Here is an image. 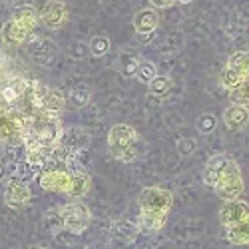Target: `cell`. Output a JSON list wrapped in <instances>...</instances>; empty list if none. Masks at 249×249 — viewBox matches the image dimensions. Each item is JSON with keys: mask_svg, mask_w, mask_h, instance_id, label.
Segmentation results:
<instances>
[{"mask_svg": "<svg viewBox=\"0 0 249 249\" xmlns=\"http://www.w3.org/2000/svg\"><path fill=\"white\" fill-rule=\"evenodd\" d=\"M44 227H46V230H48L50 233H58V231L64 230L58 207H56V210H48V212L44 213Z\"/></svg>", "mask_w": 249, "mask_h": 249, "instance_id": "cb8c5ba5", "label": "cell"}, {"mask_svg": "<svg viewBox=\"0 0 249 249\" xmlns=\"http://www.w3.org/2000/svg\"><path fill=\"white\" fill-rule=\"evenodd\" d=\"M108 50H110V38H108V36H94V38L90 40V52H92L96 58L108 54Z\"/></svg>", "mask_w": 249, "mask_h": 249, "instance_id": "d4e9b609", "label": "cell"}, {"mask_svg": "<svg viewBox=\"0 0 249 249\" xmlns=\"http://www.w3.org/2000/svg\"><path fill=\"white\" fill-rule=\"evenodd\" d=\"M247 215H249L247 203L245 201H239V199L225 201L221 205V210H219V219H221V223L225 227L227 225H233V223H239V221H249Z\"/></svg>", "mask_w": 249, "mask_h": 249, "instance_id": "9c48e42d", "label": "cell"}, {"mask_svg": "<svg viewBox=\"0 0 249 249\" xmlns=\"http://www.w3.org/2000/svg\"><path fill=\"white\" fill-rule=\"evenodd\" d=\"M150 2H152L154 8H168L176 2V0H150Z\"/></svg>", "mask_w": 249, "mask_h": 249, "instance_id": "f546056e", "label": "cell"}, {"mask_svg": "<svg viewBox=\"0 0 249 249\" xmlns=\"http://www.w3.org/2000/svg\"><path fill=\"white\" fill-rule=\"evenodd\" d=\"M223 122L230 130H239L247 124V108L241 106H231L223 112Z\"/></svg>", "mask_w": 249, "mask_h": 249, "instance_id": "9a60e30c", "label": "cell"}, {"mask_svg": "<svg viewBox=\"0 0 249 249\" xmlns=\"http://www.w3.org/2000/svg\"><path fill=\"white\" fill-rule=\"evenodd\" d=\"M60 217H62V225H64V231H70L74 235L84 233L90 223H92V212L86 203H82L78 199L64 203L62 207H58Z\"/></svg>", "mask_w": 249, "mask_h": 249, "instance_id": "7a4b0ae2", "label": "cell"}, {"mask_svg": "<svg viewBox=\"0 0 249 249\" xmlns=\"http://www.w3.org/2000/svg\"><path fill=\"white\" fill-rule=\"evenodd\" d=\"M138 132L128 124H118L108 134V148L114 158L122 161H134L138 158Z\"/></svg>", "mask_w": 249, "mask_h": 249, "instance_id": "6da1fadb", "label": "cell"}, {"mask_svg": "<svg viewBox=\"0 0 249 249\" xmlns=\"http://www.w3.org/2000/svg\"><path fill=\"white\" fill-rule=\"evenodd\" d=\"M72 183V176L66 170H52L44 168L40 174V185L48 192H58V194H68Z\"/></svg>", "mask_w": 249, "mask_h": 249, "instance_id": "52a82bcc", "label": "cell"}, {"mask_svg": "<svg viewBox=\"0 0 249 249\" xmlns=\"http://www.w3.org/2000/svg\"><path fill=\"white\" fill-rule=\"evenodd\" d=\"M197 128H199L203 134L212 132V130L215 128V116H212V114H203V116L197 120Z\"/></svg>", "mask_w": 249, "mask_h": 249, "instance_id": "f1b7e54d", "label": "cell"}, {"mask_svg": "<svg viewBox=\"0 0 249 249\" xmlns=\"http://www.w3.org/2000/svg\"><path fill=\"white\" fill-rule=\"evenodd\" d=\"M64 104H66L64 94L58 92V90H52V88H46L44 102H42V110H40V112H48V114L60 116L62 108H64Z\"/></svg>", "mask_w": 249, "mask_h": 249, "instance_id": "4fadbf2b", "label": "cell"}, {"mask_svg": "<svg viewBox=\"0 0 249 249\" xmlns=\"http://www.w3.org/2000/svg\"><path fill=\"white\" fill-rule=\"evenodd\" d=\"M158 24H160V18H158V14L154 12V10H140L138 14H136V18H134V28L140 32V34H150V32H154L156 28H158Z\"/></svg>", "mask_w": 249, "mask_h": 249, "instance_id": "8fae6325", "label": "cell"}, {"mask_svg": "<svg viewBox=\"0 0 249 249\" xmlns=\"http://www.w3.org/2000/svg\"><path fill=\"white\" fill-rule=\"evenodd\" d=\"M138 203H140V213L168 217V212L174 203V196L172 192L163 188H146L140 194Z\"/></svg>", "mask_w": 249, "mask_h": 249, "instance_id": "3957f363", "label": "cell"}, {"mask_svg": "<svg viewBox=\"0 0 249 249\" xmlns=\"http://www.w3.org/2000/svg\"><path fill=\"white\" fill-rule=\"evenodd\" d=\"M148 86H150V92H152V94H156V96H165V94L170 92V88H172V82H170V78L156 76Z\"/></svg>", "mask_w": 249, "mask_h": 249, "instance_id": "4316f807", "label": "cell"}, {"mask_svg": "<svg viewBox=\"0 0 249 249\" xmlns=\"http://www.w3.org/2000/svg\"><path fill=\"white\" fill-rule=\"evenodd\" d=\"M136 68H138V58H136L134 52H124L118 58V70L124 76H134L136 74Z\"/></svg>", "mask_w": 249, "mask_h": 249, "instance_id": "7402d4cb", "label": "cell"}, {"mask_svg": "<svg viewBox=\"0 0 249 249\" xmlns=\"http://www.w3.org/2000/svg\"><path fill=\"white\" fill-rule=\"evenodd\" d=\"M181 2H192V0H181Z\"/></svg>", "mask_w": 249, "mask_h": 249, "instance_id": "1f68e13d", "label": "cell"}, {"mask_svg": "<svg viewBox=\"0 0 249 249\" xmlns=\"http://www.w3.org/2000/svg\"><path fill=\"white\" fill-rule=\"evenodd\" d=\"M90 185H92V179L90 176L84 172V174H76L72 176V183H70V190L66 196H70L72 199H80L84 197L88 192H90Z\"/></svg>", "mask_w": 249, "mask_h": 249, "instance_id": "2e32d148", "label": "cell"}, {"mask_svg": "<svg viewBox=\"0 0 249 249\" xmlns=\"http://www.w3.org/2000/svg\"><path fill=\"white\" fill-rule=\"evenodd\" d=\"M239 174V165L231 160V158H227V156H213L210 161H207L205 165V172H203V179L207 185H213L227 178V176H235Z\"/></svg>", "mask_w": 249, "mask_h": 249, "instance_id": "277c9868", "label": "cell"}, {"mask_svg": "<svg viewBox=\"0 0 249 249\" xmlns=\"http://www.w3.org/2000/svg\"><path fill=\"white\" fill-rule=\"evenodd\" d=\"M32 249H48V247H32Z\"/></svg>", "mask_w": 249, "mask_h": 249, "instance_id": "4dcf8cb0", "label": "cell"}, {"mask_svg": "<svg viewBox=\"0 0 249 249\" xmlns=\"http://www.w3.org/2000/svg\"><path fill=\"white\" fill-rule=\"evenodd\" d=\"M227 231V239L235 245H247L249 241V221H239L233 225H227L225 227Z\"/></svg>", "mask_w": 249, "mask_h": 249, "instance_id": "e0dca14e", "label": "cell"}, {"mask_svg": "<svg viewBox=\"0 0 249 249\" xmlns=\"http://www.w3.org/2000/svg\"><path fill=\"white\" fill-rule=\"evenodd\" d=\"M136 225H138L140 231L156 233V231H160L161 227L165 225V217H161V215H150V213H140Z\"/></svg>", "mask_w": 249, "mask_h": 249, "instance_id": "ac0fdd59", "label": "cell"}, {"mask_svg": "<svg viewBox=\"0 0 249 249\" xmlns=\"http://www.w3.org/2000/svg\"><path fill=\"white\" fill-rule=\"evenodd\" d=\"M32 197V192L28 188V183L18 179V178H12L8 183H6V190H4V203L12 210H22V207L30 201Z\"/></svg>", "mask_w": 249, "mask_h": 249, "instance_id": "8992f818", "label": "cell"}, {"mask_svg": "<svg viewBox=\"0 0 249 249\" xmlns=\"http://www.w3.org/2000/svg\"><path fill=\"white\" fill-rule=\"evenodd\" d=\"M227 66L233 68L235 72H239L241 76L247 78V70H249V56H247V52H235L230 60H227Z\"/></svg>", "mask_w": 249, "mask_h": 249, "instance_id": "603a6c76", "label": "cell"}, {"mask_svg": "<svg viewBox=\"0 0 249 249\" xmlns=\"http://www.w3.org/2000/svg\"><path fill=\"white\" fill-rule=\"evenodd\" d=\"M134 76L142 82V84H150V82L158 76V66L154 64V62H140Z\"/></svg>", "mask_w": 249, "mask_h": 249, "instance_id": "44dd1931", "label": "cell"}, {"mask_svg": "<svg viewBox=\"0 0 249 249\" xmlns=\"http://www.w3.org/2000/svg\"><path fill=\"white\" fill-rule=\"evenodd\" d=\"M40 20L42 24L48 28H60L62 24L68 20V8L64 2H58V0H50L42 6V12H40Z\"/></svg>", "mask_w": 249, "mask_h": 249, "instance_id": "ba28073f", "label": "cell"}, {"mask_svg": "<svg viewBox=\"0 0 249 249\" xmlns=\"http://www.w3.org/2000/svg\"><path fill=\"white\" fill-rule=\"evenodd\" d=\"M12 20L16 24H20L26 32H34V28L38 26V14L32 6H22V8H18L16 14L12 16Z\"/></svg>", "mask_w": 249, "mask_h": 249, "instance_id": "5bb4252c", "label": "cell"}, {"mask_svg": "<svg viewBox=\"0 0 249 249\" xmlns=\"http://www.w3.org/2000/svg\"><path fill=\"white\" fill-rule=\"evenodd\" d=\"M230 98H231V102L235 104V106L247 108V100H249V96H247V82H243V84H239L237 88L230 90Z\"/></svg>", "mask_w": 249, "mask_h": 249, "instance_id": "83f0119b", "label": "cell"}, {"mask_svg": "<svg viewBox=\"0 0 249 249\" xmlns=\"http://www.w3.org/2000/svg\"><path fill=\"white\" fill-rule=\"evenodd\" d=\"M70 106L72 108H84L86 104H88V100H90V92H88V88H74L72 92H70Z\"/></svg>", "mask_w": 249, "mask_h": 249, "instance_id": "484cf974", "label": "cell"}, {"mask_svg": "<svg viewBox=\"0 0 249 249\" xmlns=\"http://www.w3.org/2000/svg\"><path fill=\"white\" fill-rule=\"evenodd\" d=\"M30 38V32H26L20 24H16L14 20L10 18L8 22L4 24V28H2V40L6 44H12V46H16V44H22V42H26V40Z\"/></svg>", "mask_w": 249, "mask_h": 249, "instance_id": "7c38bea8", "label": "cell"}, {"mask_svg": "<svg viewBox=\"0 0 249 249\" xmlns=\"http://www.w3.org/2000/svg\"><path fill=\"white\" fill-rule=\"evenodd\" d=\"M213 190H215V194H217L223 201H233V199H237V197L241 196V192H243V179H241L239 174L227 176V178L219 179V181L213 185Z\"/></svg>", "mask_w": 249, "mask_h": 249, "instance_id": "30bf717a", "label": "cell"}, {"mask_svg": "<svg viewBox=\"0 0 249 249\" xmlns=\"http://www.w3.org/2000/svg\"><path fill=\"white\" fill-rule=\"evenodd\" d=\"M138 231H140V230H138V225H136L134 221L120 219V221H116V223H114V233H116L118 237H122V239H126V241L134 239Z\"/></svg>", "mask_w": 249, "mask_h": 249, "instance_id": "ffe728a7", "label": "cell"}, {"mask_svg": "<svg viewBox=\"0 0 249 249\" xmlns=\"http://www.w3.org/2000/svg\"><path fill=\"white\" fill-rule=\"evenodd\" d=\"M90 143V134L84 130V128H70V130H64L62 132V138H60V146L58 150L64 152V154H72V156H78L80 152H84Z\"/></svg>", "mask_w": 249, "mask_h": 249, "instance_id": "5b68a950", "label": "cell"}, {"mask_svg": "<svg viewBox=\"0 0 249 249\" xmlns=\"http://www.w3.org/2000/svg\"><path fill=\"white\" fill-rule=\"evenodd\" d=\"M219 82H221V86H223L225 90H233V88H237L239 84H243V82H247V78L241 76L239 72H235L233 68L225 66L223 72H221V76H219Z\"/></svg>", "mask_w": 249, "mask_h": 249, "instance_id": "d6986e66", "label": "cell"}]
</instances>
